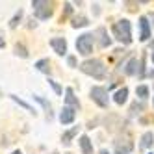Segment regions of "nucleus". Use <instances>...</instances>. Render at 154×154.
I'll return each mask as SVG.
<instances>
[{
    "label": "nucleus",
    "instance_id": "aec40b11",
    "mask_svg": "<svg viewBox=\"0 0 154 154\" xmlns=\"http://www.w3.org/2000/svg\"><path fill=\"white\" fill-rule=\"evenodd\" d=\"M136 93H137V97H141V98H147V97H149V87H147V85H137V87H136Z\"/></svg>",
    "mask_w": 154,
    "mask_h": 154
},
{
    "label": "nucleus",
    "instance_id": "ddd939ff",
    "mask_svg": "<svg viewBox=\"0 0 154 154\" xmlns=\"http://www.w3.org/2000/svg\"><path fill=\"white\" fill-rule=\"evenodd\" d=\"M78 128H80V126H74V128L67 130V132H65V134L61 136V141L65 143V145H71V141H72V137H74L76 134H78Z\"/></svg>",
    "mask_w": 154,
    "mask_h": 154
},
{
    "label": "nucleus",
    "instance_id": "a878e982",
    "mask_svg": "<svg viewBox=\"0 0 154 154\" xmlns=\"http://www.w3.org/2000/svg\"><path fill=\"white\" fill-rule=\"evenodd\" d=\"M139 109H143V104H134L130 112H132V115H134V113H137V112H139Z\"/></svg>",
    "mask_w": 154,
    "mask_h": 154
},
{
    "label": "nucleus",
    "instance_id": "c756f323",
    "mask_svg": "<svg viewBox=\"0 0 154 154\" xmlns=\"http://www.w3.org/2000/svg\"><path fill=\"white\" fill-rule=\"evenodd\" d=\"M149 17H150V19H152V24H154V13H150V15H149Z\"/></svg>",
    "mask_w": 154,
    "mask_h": 154
},
{
    "label": "nucleus",
    "instance_id": "4468645a",
    "mask_svg": "<svg viewBox=\"0 0 154 154\" xmlns=\"http://www.w3.org/2000/svg\"><path fill=\"white\" fill-rule=\"evenodd\" d=\"M152 141H154L152 132H145V134H143V137H141L139 147H141V149H149V147H152Z\"/></svg>",
    "mask_w": 154,
    "mask_h": 154
},
{
    "label": "nucleus",
    "instance_id": "7ed1b4c3",
    "mask_svg": "<svg viewBox=\"0 0 154 154\" xmlns=\"http://www.w3.org/2000/svg\"><path fill=\"white\" fill-rule=\"evenodd\" d=\"M32 6H34L35 9V17L41 19V20H45V19H50L52 13H54V8L50 2H43V0H34L32 2Z\"/></svg>",
    "mask_w": 154,
    "mask_h": 154
},
{
    "label": "nucleus",
    "instance_id": "b1692460",
    "mask_svg": "<svg viewBox=\"0 0 154 154\" xmlns=\"http://www.w3.org/2000/svg\"><path fill=\"white\" fill-rule=\"evenodd\" d=\"M71 11H72V8H71V4L67 2V4H65V11H63V15H61V23H63V19L67 17V15H71Z\"/></svg>",
    "mask_w": 154,
    "mask_h": 154
},
{
    "label": "nucleus",
    "instance_id": "a211bd4d",
    "mask_svg": "<svg viewBox=\"0 0 154 154\" xmlns=\"http://www.w3.org/2000/svg\"><path fill=\"white\" fill-rule=\"evenodd\" d=\"M82 26H87V19L84 15H78L72 19V28H82Z\"/></svg>",
    "mask_w": 154,
    "mask_h": 154
},
{
    "label": "nucleus",
    "instance_id": "9b49d317",
    "mask_svg": "<svg viewBox=\"0 0 154 154\" xmlns=\"http://www.w3.org/2000/svg\"><path fill=\"white\" fill-rule=\"evenodd\" d=\"M97 34H98V45H100L102 48H106V47L112 45V39L108 37V32H106L104 28H98V30H97Z\"/></svg>",
    "mask_w": 154,
    "mask_h": 154
},
{
    "label": "nucleus",
    "instance_id": "39448f33",
    "mask_svg": "<svg viewBox=\"0 0 154 154\" xmlns=\"http://www.w3.org/2000/svg\"><path fill=\"white\" fill-rule=\"evenodd\" d=\"M91 98L100 106V108H108V102H109V98H108V89H104V87H93L91 89Z\"/></svg>",
    "mask_w": 154,
    "mask_h": 154
},
{
    "label": "nucleus",
    "instance_id": "4be33fe9",
    "mask_svg": "<svg viewBox=\"0 0 154 154\" xmlns=\"http://www.w3.org/2000/svg\"><path fill=\"white\" fill-rule=\"evenodd\" d=\"M20 17H23V9H19V11L15 13V17H13L11 20H9V28H17V24H19Z\"/></svg>",
    "mask_w": 154,
    "mask_h": 154
},
{
    "label": "nucleus",
    "instance_id": "5701e85b",
    "mask_svg": "<svg viewBox=\"0 0 154 154\" xmlns=\"http://www.w3.org/2000/svg\"><path fill=\"white\" fill-rule=\"evenodd\" d=\"M35 100H37V102H41V106L45 108L47 112H48V115H50V102H47V100H45L43 97H35Z\"/></svg>",
    "mask_w": 154,
    "mask_h": 154
},
{
    "label": "nucleus",
    "instance_id": "412c9836",
    "mask_svg": "<svg viewBox=\"0 0 154 154\" xmlns=\"http://www.w3.org/2000/svg\"><path fill=\"white\" fill-rule=\"evenodd\" d=\"M9 97H11V98H13V100H15V102H17L19 106H23V108H26V109H28V112H32V113H34V108H32L30 104H26L24 100H20V98H19L17 95H9Z\"/></svg>",
    "mask_w": 154,
    "mask_h": 154
},
{
    "label": "nucleus",
    "instance_id": "f8f14e48",
    "mask_svg": "<svg viewBox=\"0 0 154 154\" xmlns=\"http://www.w3.org/2000/svg\"><path fill=\"white\" fill-rule=\"evenodd\" d=\"M80 149H82L84 154H93V145H91V139L87 136L80 137Z\"/></svg>",
    "mask_w": 154,
    "mask_h": 154
},
{
    "label": "nucleus",
    "instance_id": "7c9ffc66",
    "mask_svg": "<svg viewBox=\"0 0 154 154\" xmlns=\"http://www.w3.org/2000/svg\"><path fill=\"white\" fill-rule=\"evenodd\" d=\"M11 154H23V152H20V150H13Z\"/></svg>",
    "mask_w": 154,
    "mask_h": 154
},
{
    "label": "nucleus",
    "instance_id": "6e6552de",
    "mask_svg": "<svg viewBox=\"0 0 154 154\" xmlns=\"http://www.w3.org/2000/svg\"><path fill=\"white\" fill-rule=\"evenodd\" d=\"M132 149H134V143H132L130 139H125V143L123 141L115 143V154H130Z\"/></svg>",
    "mask_w": 154,
    "mask_h": 154
},
{
    "label": "nucleus",
    "instance_id": "bb28decb",
    "mask_svg": "<svg viewBox=\"0 0 154 154\" xmlns=\"http://www.w3.org/2000/svg\"><path fill=\"white\" fill-rule=\"evenodd\" d=\"M67 61H69L71 67H76V58H74V56H69V58H67Z\"/></svg>",
    "mask_w": 154,
    "mask_h": 154
},
{
    "label": "nucleus",
    "instance_id": "473e14b6",
    "mask_svg": "<svg viewBox=\"0 0 154 154\" xmlns=\"http://www.w3.org/2000/svg\"><path fill=\"white\" fill-rule=\"evenodd\" d=\"M152 61H154V54H152Z\"/></svg>",
    "mask_w": 154,
    "mask_h": 154
},
{
    "label": "nucleus",
    "instance_id": "9d476101",
    "mask_svg": "<svg viewBox=\"0 0 154 154\" xmlns=\"http://www.w3.org/2000/svg\"><path fill=\"white\" fill-rule=\"evenodd\" d=\"M65 102H67V106L72 108V109H78V108H80V102H78V98L74 97V93H72L71 87H67V89H65Z\"/></svg>",
    "mask_w": 154,
    "mask_h": 154
},
{
    "label": "nucleus",
    "instance_id": "c85d7f7f",
    "mask_svg": "<svg viewBox=\"0 0 154 154\" xmlns=\"http://www.w3.org/2000/svg\"><path fill=\"white\" fill-rule=\"evenodd\" d=\"M6 45V41H4V37H2V34H0V48H2Z\"/></svg>",
    "mask_w": 154,
    "mask_h": 154
},
{
    "label": "nucleus",
    "instance_id": "dca6fc26",
    "mask_svg": "<svg viewBox=\"0 0 154 154\" xmlns=\"http://www.w3.org/2000/svg\"><path fill=\"white\" fill-rule=\"evenodd\" d=\"M35 69L48 74V72H50V61H48V60H39V61L35 63Z\"/></svg>",
    "mask_w": 154,
    "mask_h": 154
},
{
    "label": "nucleus",
    "instance_id": "2f4dec72",
    "mask_svg": "<svg viewBox=\"0 0 154 154\" xmlns=\"http://www.w3.org/2000/svg\"><path fill=\"white\" fill-rule=\"evenodd\" d=\"M100 154H109V152L108 150H100Z\"/></svg>",
    "mask_w": 154,
    "mask_h": 154
},
{
    "label": "nucleus",
    "instance_id": "f03ea898",
    "mask_svg": "<svg viewBox=\"0 0 154 154\" xmlns=\"http://www.w3.org/2000/svg\"><path fill=\"white\" fill-rule=\"evenodd\" d=\"M80 71L93 76V78H104L106 76V67L100 60H87L80 65Z\"/></svg>",
    "mask_w": 154,
    "mask_h": 154
},
{
    "label": "nucleus",
    "instance_id": "f257e3e1",
    "mask_svg": "<svg viewBox=\"0 0 154 154\" xmlns=\"http://www.w3.org/2000/svg\"><path fill=\"white\" fill-rule=\"evenodd\" d=\"M113 35L117 41H121L123 45H130L132 43V28H130V20L123 19L119 23L113 24Z\"/></svg>",
    "mask_w": 154,
    "mask_h": 154
},
{
    "label": "nucleus",
    "instance_id": "423d86ee",
    "mask_svg": "<svg viewBox=\"0 0 154 154\" xmlns=\"http://www.w3.org/2000/svg\"><path fill=\"white\" fill-rule=\"evenodd\" d=\"M74 117H76V112H74L72 108H69V106H65V108L61 109V113H60L61 125H71L72 121H74Z\"/></svg>",
    "mask_w": 154,
    "mask_h": 154
},
{
    "label": "nucleus",
    "instance_id": "2eb2a0df",
    "mask_svg": "<svg viewBox=\"0 0 154 154\" xmlns=\"http://www.w3.org/2000/svg\"><path fill=\"white\" fill-rule=\"evenodd\" d=\"M126 97H128V89H126V87H123V89H119V91L113 95V100H115L117 104H125V102H126Z\"/></svg>",
    "mask_w": 154,
    "mask_h": 154
},
{
    "label": "nucleus",
    "instance_id": "393cba45",
    "mask_svg": "<svg viewBox=\"0 0 154 154\" xmlns=\"http://www.w3.org/2000/svg\"><path fill=\"white\" fill-rule=\"evenodd\" d=\"M48 84L52 85V89L56 91L58 95H61V87H60V84H56V82H54V80H48Z\"/></svg>",
    "mask_w": 154,
    "mask_h": 154
},
{
    "label": "nucleus",
    "instance_id": "6ab92c4d",
    "mask_svg": "<svg viewBox=\"0 0 154 154\" xmlns=\"http://www.w3.org/2000/svg\"><path fill=\"white\" fill-rule=\"evenodd\" d=\"M15 54L17 56H20V58H28V50H26V47L24 45H15Z\"/></svg>",
    "mask_w": 154,
    "mask_h": 154
},
{
    "label": "nucleus",
    "instance_id": "1a4fd4ad",
    "mask_svg": "<svg viewBox=\"0 0 154 154\" xmlns=\"http://www.w3.org/2000/svg\"><path fill=\"white\" fill-rule=\"evenodd\" d=\"M139 28H141L139 39H141V41H147V39L150 37V24H149V19H147V17H141V19H139Z\"/></svg>",
    "mask_w": 154,
    "mask_h": 154
},
{
    "label": "nucleus",
    "instance_id": "20e7f679",
    "mask_svg": "<svg viewBox=\"0 0 154 154\" xmlns=\"http://www.w3.org/2000/svg\"><path fill=\"white\" fill-rule=\"evenodd\" d=\"M76 50H78L80 54H84V56L91 54L93 52V35L91 34L80 35L78 39H76Z\"/></svg>",
    "mask_w": 154,
    "mask_h": 154
},
{
    "label": "nucleus",
    "instance_id": "0eeeda50",
    "mask_svg": "<svg viewBox=\"0 0 154 154\" xmlns=\"http://www.w3.org/2000/svg\"><path fill=\"white\" fill-rule=\"evenodd\" d=\"M50 45H52L54 50H56V54H60V56H63V54L67 52V41H65L63 37H54L50 41Z\"/></svg>",
    "mask_w": 154,
    "mask_h": 154
},
{
    "label": "nucleus",
    "instance_id": "72a5a7b5",
    "mask_svg": "<svg viewBox=\"0 0 154 154\" xmlns=\"http://www.w3.org/2000/svg\"><path fill=\"white\" fill-rule=\"evenodd\" d=\"M67 154H71V152H67Z\"/></svg>",
    "mask_w": 154,
    "mask_h": 154
},
{
    "label": "nucleus",
    "instance_id": "cd10ccee",
    "mask_svg": "<svg viewBox=\"0 0 154 154\" xmlns=\"http://www.w3.org/2000/svg\"><path fill=\"white\" fill-rule=\"evenodd\" d=\"M35 24H37L35 20H34V19H30V24H28V26H30V28H35Z\"/></svg>",
    "mask_w": 154,
    "mask_h": 154
},
{
    "label": "nucleus",
    "instance_id": "f3484780",
    "mask_svg": "<svg viewBox=\"0 0 154 154\" xmlns=\"http://www.w3.org/2000/svg\"><path fill=\"white\" fill-rule=\"evenodd\" d=\"M136 71H137V60H136V58H132V60L126 63V69H125V72L132 76V74H136Z\"/></svg>",
    "mask_w": 154,
    "mask_h": 154
}]
</instances>
